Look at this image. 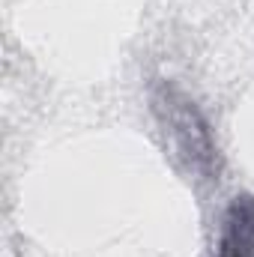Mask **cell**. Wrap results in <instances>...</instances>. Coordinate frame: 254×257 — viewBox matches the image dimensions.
<instances>
[{
    "mask_svg": "<svg viewBox=\"0 0 254 257\" xmlns=\"http://www.w3.org/2000/svg\"><path fill=\"white\" fill-rule=\"evenodd\" d=\"M156 111L165 123V132H168L177 156L186 162V168L206 177V180L215 177L218 174V153H215L209 126L203 123L197 108L177 90L162 87V93L156 96Z\"/></svg>",
    "mask_w": 254,
    "mask_h": 257,
    "instance_id": "cell-1",
    "label": "cell"
},
{
    "mask_svg": "<svg viewBox=\"0 0 254 257\" xmlns=\"http://www.w3.org/2000/svg\"><path fill=\"white\" fill-rule=\"evenodd\" d=\"M218 257H254V197L239 194L221 227L218 239Z\"/></svg>",
    "mask_w": 254,
    "mask_h": 257,
    "instance_id": "cell-2",
    "label": "cell"
}]
</instances>
